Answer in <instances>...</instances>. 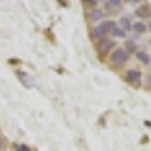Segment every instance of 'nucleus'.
<instances>
[{
	"label": "nucleus",
	"instance_id": "nucleus-18",
	"mask_svg": "<svg viewBox=\"0 0 151 151\" xmlns=\"http://www.w3.org/2000/svg\"><path fill=\"white\" fill-rule=\"evenodd\" d=\"M150 64H151V58H150Z\"/></svg>",
	"mask_w": 151,
	"mask_h": 151
},
{
	"label": "nucleus",
	"instance_id": "nucleus-19",
	"mask_svg": "<svg viewBox=\"0 0 151 151\" xmlns=\"http://www.w3.org/2000/svg\"><path fill=\"white\" fill-rule=\"evenodd\" d=\"M150 44H151V40H150Z\"/></svg>",
	"mask_w": 151,
	"mask_h": 151
},
{
	"label": "nucleus",
	"instance_id": "nucleus-12",
	"mask_svg": "<svg viewBox=\"0 0 151 151\" xmlns=\"http://www.w3.org/2000/svg\"><path fill=\"white\" fill-rule=\"evenodd\" d=\"M89 17H91L92 21H100V20L103 18V11L101 9H94L91 14H89Z\"/></svg>",
	"mask_w": 151,
	"mask_h": 151
},
{
	"label": "nucleus",
	"instance_id": "nucleus-3",
	"mask_svg": "<svg viewBox=\"0 0 151 151\" xmlns=\"http://www.w3.org/2000/svg\"><path fill=\"white\" fill-rule=\"evenodd\" d=\"M141 79H142V73L136 68H130L125 73V80L129 83H134V85H139L141 83Z\"/></svg>",
	"mask_w": 151,
	"mask_h": 151
},
{
	"label": "nucleus",
	"instance_id": "nucleus-9",
	"mask_svg": "<svg viewBox=\"0 0 151 151\" xmlns=\"http://www.w3.org/2000/svg\"><path fill=\"white\" fill-rule=\"evenodd\" d=\"M110 35H112V36H115V38H125V36H127V33H125L122 29H119L116 24H113V26H112Z\"/></svg>",
	"mask_w": 151,
	"mask_h": 151
},
{
	"label": "nucleus",
	"instance_id": "nucleus-2",
	"mask_svg": "<svg viewBox=\"0 0 151 151\" xmlns=\"http://www.w3.org/2000/svg\"><path fill=\"white\" fill-rule=\"evenodd\" d=\"M109 59H110V62H112L113 65H122V64H125V62L130 59V55L125 52L122 47H118V48H115L110 53Z\"/></svg>",
	"mask_w": 151,
	"mask_h": 151
},
{
	"label": "nucleus",
	"instance_id": "nucleus-6",
	"mask_svg": "<svg viewBox=\"0 0 151 151\" xmlns=\"http://www.w3.org/2000/svg\"><path fill=\"white\" fill-rule=\"evenodd\" d=\"M118 27L122 29L125 33L129 30H132V21H130V17H121L118 20Z\"/></svg>",
	"mask_w": 151,
	"mask_h": 151
},
{
	"label": "nucleus",
	"instance_id": "nucleus-1",
	"mask_svg": "<svg viewBox=\"0 0 151 151\" xmlns=\"http://www.w3.org/2000/svg\"><path fill=\"white\" fill-rule=\"evenodd\" d=\"M113 24H115V23H113L112 20H104V21H101V23L98 24V26H95V27L92 29V36L95 38L97 41L104 40L106 35H107V33H110Z\"/></svg>",
	"mask_w": 151,
	"mask_h": 151
},
{
	"label": "nucleus",
	"instance_id": "nucleus-11",
	"mask_svg": "<svg viewBox=\"0 0 151 151\" xmlns=\"http://www.w3.org/2000/svg\"><path fill=\"white\" fill-rule=\"evenodd\" d=\"M124 50H125V52H127L129 55L136 53V52H137V44H136L134 41H132V40H130V41L125 42V48H124Z\"/></svg>",
	"mask_w": 151,
	"mask_h": 151
},
{
	"label": "nucleus",
	"instance_id": "nucleus-13",
	"mask_svg": "<svg viewBox=\"0 0 151 151\" xmlns=\"http://www.w3.org/2000/svg\"><path fill=\"white\" fill-rule=\"evenodd\" d=\"M17 151H30V148H29L27 145L21 144V145H18V147H17Z\"/></svg>",
	"mask_w": 151,
	"mask_h": 151
},
{
	"label": "nucleus",
	"instance_id": "nucleus-10",
	"mask_svg": "<svg viewBox=\"0 0 151 151\" xmlns=\"http://www.w3.org/2000/svg\"><path fill=\"white\" fill-rule=\"evenodd\" d=\"M104 6L107 11L109 9H119V8H122V3L118 2V0H107V2H104Z\"/></svg>",
	"mask_w": 151,
	"mask_h": 151
},
{
	"label": "nucleus",
	"instance_id": "nucleus-7",
	"mask_svg": "<svg viewBox=\"0 0 151 151\" xmlns=\"http://www.w3.org/2000/svg\"><path fill=\"white\" fill-rule=\"evenodd\" d=\"M136 55V59L141 62V64H144V65H148L150 64V55L147 53V52H142V50H137V52L134 53Z\"/></svg>",
	"mask_w": 151,
	"mask_h": 151
},
{
	"label": "nucleus",
	"instance_id": "nucleus-14",
	"mask_svg": "<svg viewBox=\"0 0 151 151\" xmlns=\"http://www.w3.org/2000/svg\"><path fill=\"white\" fill-rule=\"evenodd\" d=\"M83 5L85 6H97L98 2H95V0H92V2H83Z\"/></svg>",
	"mask_w": 151,
	"mask_h": 151
},
{
	"label": "nucleus",
	"instance_id": "nucleus-15",
	"mask_svg": "<svg viewBox=\"0 0 151 151\" xmlns=\"http://www.w3.org/2000/svg\"><path fill=\"white\" fill-rule=\"evenodd\" d=\"M3 144H5V141H3V137H2V136H0V148H2V147H3Z\"/></svg>",
	"mask_w": 151,
	"mask_h": 151
},
{
	"label": "nucleus",
	"instance_id": "nucleus-8",
	"mask_svg": "<svg viewBox=\"0 0 151 151\" xmlns=\"http://www.w3.org/2000/svg\"><path fill=\"white\" fill-rule=\"evenodd\" d=\"M132 29L136 32V33H145L147 32V24L142 23V21H136L132 24Z\"/></svg>",
	"mask_w": 151,
	"mask_h": 151
},
{
	"label": "nucleus",
	"instance_id": "nucleus-4",
	"mask_svg": "<svg viewBox=\"0 0 151 151\" xmlns=\"http://www.w3.org/2000/svg\"><path fill=\"white\" fill-rule=\"evenodd\" d=\"M115 45V42L113 41H109V40H101V41H98L97 42V50H98V53H101V55H107L109 53V50Z\"/></svg>",
	"mask_w": 151,
	"mask_h": 151
},
{
	"label": "nucleus",
	"instance_id": "nucleus-17",
	"mask_svg": "<svg viewBox=\"0 0 151 151\" xmlns=\"http://www.w3.org/2000/svg\"><path fill=\"white\" fill-rule=\"evenodd\" d=\"M150 83H151V76H150Z\"/></svg>",
	"mask_w": 151,
	"mask_h": 151
},
{
	"label": "nucleus",
	"instance_id": "nucleus-16",
	"mask_svg": "<svg viewBox=\"0 0 151 151\" xmlns=\"http://www.w3.org/2000/svg\"><path fill=\"white\" fill-rule=\"evenodd\" d=\"M147 30H150V32H151V23H150L148 26H147Z\"/></svg>",
	"mask_w": 151,
	"mask_h": 151
},
{
	"label": "nucleus",
	"instance_id": "nucleus-5",
	"mask_svg": "<svg viewBox=\"0 0 151 151\" xmlns=\"http://www.w3.org/2000/svg\"><path fill=\"white\" fill-rule=\"evenodd\" d=\"M134 14H136V17H139V18H150L151 17V6L150 5L137 6L136 11H134Z\"/></svg>",
	"mask_w": 151,
	"mask_h": 151
}]
</instances>
